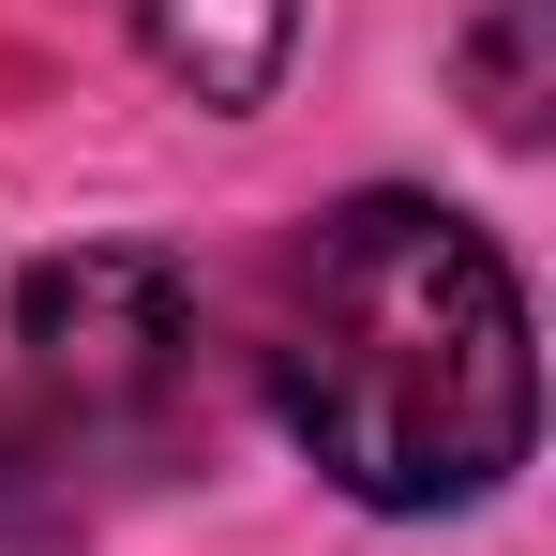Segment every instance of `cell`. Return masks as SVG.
<instances>
[{"label":"cell","mask_w":556,"mask_h":556,"mask_svg":"<svg viewBox=\"0 0 556 556\" xmlns=\"http://www.w3.org/2000/svg\"><path fill=\"white\" fill-rule=\"evenodd\" d=\"M271 406L362 511H466L527 466V286L437 195H346L271 271Z\"/></svg>","instance_id":"1"},{"label":"cell","mask_w":556,"mask_h":556,"mask_svg":"<svg viewBox=\"0 0 556 556\" xmlns=\"http://www.w3.org/2000/svg\"><path fill=\"white\" fill-rule=\"evenodd\" d=\"M195 301L166 256L91 241L15 271V391H0V542H76L121 481L181 466Z\"/></svg>","instance_id":"2"},{"label":"cell","mask_w":556,"mask_h":556,"mask_svg":"<svg viewBox=\"0 0 556 556\" xmlns=\"http://www.w3.org/2000/svg\"><path fill=\"white\" fill-rule=\"evenodd\" d=\"M195 105H256L286 76V30H301V0H105Z\"/></svg>","instance_id":"3"},{"label":"cell","mask_w":556,"mask_h":556,"mask_svg":"<svg viewBox=\"0 0 556 556\" xmlns=\"http://www.w3.org/2000/svg\"><path fill=\"white\" fill-rule=\"evenodd\" d=\"M542 15H556V0H496L481 46H466V91H481V121H496L511 151L542 136Z\"/></svg>","instance_id":"4"}]
</instances>
